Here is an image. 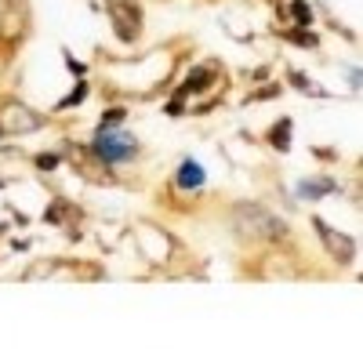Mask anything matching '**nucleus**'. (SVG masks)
I'll return each instance as SVG.
<instances>
[{"instance_id": "obj_13", "label": "nucleus", "mask_w": 363, "mask_h": 363, "mask_svg": "<svg viewBox=\"0 0 363 363\" xmlns=\"http://www.w3.org/2000/svg\"><path fill=\"white\" fill-rule=\"evenodd\" d=\"M58 164H62V157H58V153H40L37 157V171H55Z\"/></svg>"}, {"instance_id": "obj_2", "label": "nucleus", "mask_w": 363, "mask_h": 363, "mask_svg": "<svg viewBox=\"0 0 363 363\" xmlns=\"http://www.w3.org/2000/svg\"><path fill=\"white\" fill-rule=\"evenodd\" d=\"M87 153L95 157L102 167H116V164H128L138 157V142L128 131H116V128H99L95 142L87 145Z\"/></svg>"}, {"instance_id": "obj_12", "label": "nucleus", "mask_w": 363, "mask_h": 363, "mask_svg": "<svg viewBox=\"0 0 363 363\" xmlns=\"http://www.w3.org/2000/svg\"><path fill=\"white\" fill-rule=\"evenodd\" d=\"M124 116H128V109H120V106H116V109H106V113H102V120H99V128H116Z\"/></svg>"}, {"instance_id": "obj_4", "label": "nucleus", "mask_w": 363, "mask_h": 363, "mask_svg": "<svg viewBox=\"0 0 363 363\" xmlns=\"http://www.w3.org/2000/svg\"><path fill=\"white\" fill-rule=\"evenodd\" d=\"M106 8H109V22L116 29V37L124 44L138 40V33H142V8L131 4V0H109Z\"/></svg>"}, {"instance_id": "obj_6", "label": "nucleus", "mask_w": 363, "mask_h": 363, "mask_svg": "<svg viewBox=\"0 0 363 363\" xmlns=\"http://www.w3.org/2000/svg\"><path fill=\"white\" fill-rule=\"evenodd\" d=\"M207 182V174H203V164L200 160H193V157H186L178 164V174H174V186L178 189H200Z\"/></svg>"}, {"instance_id": "obj_14", "label": "nucleus", "mask_w": 363, "mask_h": 363, "mask_svg": "<svg viewBox=\"0 0 363 363\" xmlns=\"http://www.w3.org/2000/svg\"><path fill=\"white\" fill-rule=\"evenodd\" d=\"M291 11L298 15V26H313V15H309V8L301 4V0H294V4H291Z\"/></svg>"}, {"instance_id": "obj_9", "label": "nucleus", "mask_w": 363, "mask_h": 363, "mask_svg": "<svg viewBox=\"0 0 363 363\" xmlns=\"http://www.w3.org/2000/svg\"><path fill=\"white\" fill-rule=\"evenodd\" d=\"M269 145H272V149H284V153H287V149H291V120H280V124L269 131Z\"/></svg>"}, {"instance_id": "obj_15", "label": "nucleus", "mask_w": 363, "mask_h": 363, "mask_svg": "<svg viewBox=\"0 0 363 363\" xmlns=\"http://www.w3.org/2000/svg\"><path fill=\"white\" fill-rule=\"evenodd\" d=\"M66 66H69V73H73V77H84V73H87V69H84V62H77V58H73L69 51H66Z\"/></svg>"}, {"instance_id": "obj_1", "label": "nucleus", "mask_w": 363, "mask_h": 363, "mask_svg": "<svg viewBox=\"0 0 363 363\" xmlns=\"http://www.w3.org/2000/svg\"><path fill=\"white\" fill-rule=\"evenodd\" d=\"M233 225L247 240H280V236H287V225L277 215H269L262 203H236L233 207Z\"/></svg>"}, {"instance_id": "obj_7", "label": "nucleus", "mask_w": 363, "mask_h": 363, "mask_svg": "<svg viewBox=\"0 0 363 363\" xmlns=\"http://www.w3.org/2000/svg\"><path fill=\"white\" fill-rule=\"evenodd\" d=\"M330 193H338V182L327 178V174L298 182V196H301V200H323V196H330Z\"/></svg>"}, {"instance_id": "obj_8", "label": "nucleus", "mask_w": 363, "mask_h": 363, "mask_svg": "<svg viewBox=\"0 0 363 363\" xmlns=\"http://www.w3.org/2000/svg\"><path fill=\"white\" fill-rule=\"evenodd\" d=\"M207 87H211V69H203V66H200V69H193V73H189V80L182 84L178 95L186 99V95H193V91H207Z\"/></svg>"}, {"instance_id": "obj_5", "label": "nucleus", "mask_w": 363, "mask_h": 363, "mask_svg": "<svg viewBox=\"0 0 363 363\" xmlns=\"http://www.w3.org/2000/svg\"><path fill=\"white\" fill-rule=\"evenodd\" d=\"M313 229H316V236L323 240L327 255L335 258L338 265H352V262H356V240H352V236H345V233H338V229H330L323 218H313Z\"/></svg>"}, {"instance_id": "obj_3", "label": "nucleus", "mask_w": 363, "mask_h": 363, "mask_svg": "<svg viewBox=\"0 0 363 363\" xmlns=\"http://www.w3.org/2000/svg\"><path fill=\"white\" fill-rule=\"evenodd\" d=\"M44 124L48 120L22 102H8L0 109V135H29V131H40Z\"/></svg>"}, {"instance_id": "obj_10", "label": "nucleus", "mask_w": 363, "mask_h": 363, "mask_svg": "<svg viewBox=\"0 0 363 363\" xmlns=\"http://www.w3.org/2000/svg\"><path fill=\"white\" fill-rule=\"evenodd\" d=\"M87 91H91V87H87V80L80 77V80H77V87H73V91H69V95H66L62 102H58L55 109H58V113H66V109H73V106H80V102L87 99Z\"/></svg>"}, {"instance_id": "obj_11", "label": "nucleus", "mask_w": 363, "mask_h": 363, "mask_svg": "<svg viewBox=\"0 0 363 363\" xmlns=\"http://www.w3.org/2000/svg\"><path fill=\"white\" fill-rule=\"evenodd\" d=\"M69 211H73V203L58 196V200H55V203H51V207L44 211V222H48V225H62V218L69 215Z\"/></svg>"}]
</instances>
